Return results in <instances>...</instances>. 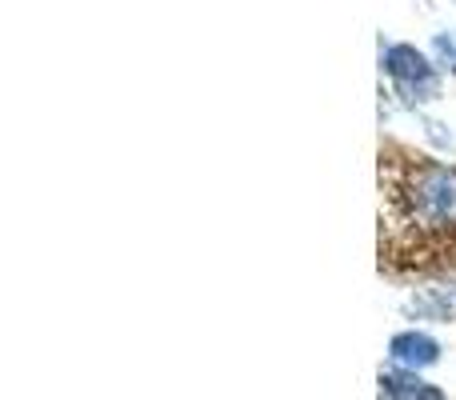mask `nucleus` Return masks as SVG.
I'll use <instances>...</instances> for the list:
<instances>
[{
  "instance_id": "obj_1",
  "label": "nucleus",
  "mask_w": 456,
  "mask_h": 400,
  "mask_svg": "<svg viewBox=\"0 0 456 400\" xmlns=\"http://www.w3.org/2000/svg\"><path fill=\"white\" fill-rule=\"evenodd\" d=\"M409 197H412V208H417L420 220H428V224H449V220H456V168L425 165L412 176Z\"/></svg>"
},
{
  "instance_id": "obj_2",
  "label": "nucleus",
  "mask_w": 456,
  "mask_h": 400,
  "mask_svg": "<svg viewBox=\"0 0 456 400\" xmlns=\"http://www.w3.org/2000/svg\"><path fill=\"white\" fill-rule=\"evenodd\" d=\"M385 72L393 77V85L401 88L404 101H433L441 93V77L428 64L425 53H417L412 45H388L385 48Z\"/></svg>"
},
{
  "instance_id": "obj_3",
  "label": "nucleus",
  "mask_w": 456,
  "mask_h": 400,
  "mask_svg": "<svg viewBox=\"0 0 456 400\" xmlns=\"http://www.w3.org/2000/svg\"><path fill=\"white\" fill-rule=\"evenodd\" d=\"M388 356H393L404 372H420V369H428V364L441 361V345H436L428 332L409 329V332H396V337H393Z\"/></svg>"
},
{
  "instance_id": "obj_4",
  "label": "nucleus",
  "mask_w": 456,
  "mask_h": 400,
  "mask_svg": "<svg viewBox=\"0 0 456 400\" xmlns=\"http://www.w3.org/2000/svg\"><path fill=\"white\" fill-rule=\"evenodd\" d=\"M380 400H444V393L428 380H420L417 372H380Z\"/></svg>"
},
{
  "instance_id": "obj_5",
  "label": "nucleus",
  "mask_w": 456,
  "mask_h": 400,
  "mask_svg": "<svg viewBox=\"0 0 456 400\" xmlns=\"http://www.w3.org/2000/svg\"><path fill=\"white\" fill-rule=\"evenodd\" d=\"M412 308L417 313H428V316H436V321H456V289H433L428 297H420V300H412Z\"/></svg>"
},
{
  "instance_id": "obj_6",
  "label": "nucleus",
  "mask_w": 456,
  "mask_h": 400,
  "mask_svg": "<svg viewBox=\"0 0 456 400\" xmlns=\"http://www.w3.org/2000/svg\"><path fill=\"white\" fill-rule=\"evenodd\" d=\"M436 53H441V56H449V61H452V69H456V45H452V37H436Z\"/></svg>"
}]
</instances>
